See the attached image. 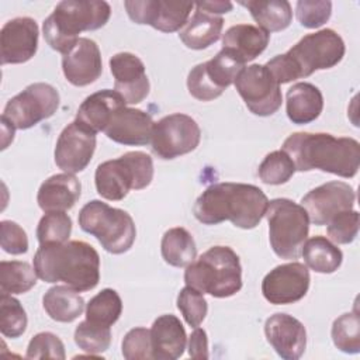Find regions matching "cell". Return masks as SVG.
Listing matches in <instances>:
<instances>
[{
  "label": "cell",
  "mask_w": 360,
  "mask_h": 360,
  "mask_svg": "<svg viewBox=\"0 0 360 360\" xmlns=\"http://www.w3.org/2000/svg\"><path fill=\"white\" fill-rule=\"evenodd\" d=\"M346 46L342 37L323 28L302 37L292 48L283 55L271 58L266 68L278 84L308 77L316 70L336 66L345 56Z\"/></svg>",
  "instance_id": "obj_4"
},
{
  "label": "cell",
  "mask_w": 360,
  "mask_h": 360,
  "mask_svg": "<svg viewBox=\"0 0 360 360\" xmlns=\"http://www.w3.org/2000/svg\"><path fill=\"white\" fill-rule=\"evenodd\" d=\"M264 217L273 252L280 259H298L309 232V218L304 207L288 198H274L269 201Z\"/></svg>",
  "instance_id": "obj_9"
},
{
  "label": "cell",
  "mask_w": 360,
  "mask_h": 360,
  "mask_svg": "<svg viewBox=\"0 0 360 360\" xmlns=\"http://www.w3.org/2000/svg\"><path fill=\"white\" fill-rule=\"evenodd\" d=\"M235 87L249 111L259 117H269L281 107L280 84L266 65L245 66L235 79Z\"/></svg>",
  "instance_id": "obj_12"
},
{
  "label": "cell",
  "mask_w": 360,
  "mask_h": 360,
  "mask_svg": "<svg viewBox=\"0 0 360 360\" xmlns=\"http://www.w3.org/2000/svg\"><path fill=\"white\" fill-rule=\"evenodd\" d=\"M301 255L307 267L322 274L336 271L343 260L342 250L328 238L321 235L307 239L302 245Z\"/></svg>",
  "instance_id": "obj_30"
},
{
  "label": "cell",
  "mask_w": 360,
  "mask_h": 360,
  "mask_svg": "<svg viewBox=\"0 0 360 360\" xmlns=\"http://www.w3.org/2000/svg\"><path fill=\"white\" fill-rule=\"evenodd\" d=\"M295 173V166L291 158L281 149L270 152L259 165L257 174L264 184L278 186L287 183Z\"/></svg>",
  "instance_id": "obj_36"
},
{
  "label": "cell",
  "mask_w": 360,
  "mask_h": 360,
  "mask_svg": "<svg viewBox=\"0 0 360 360\" xmlns=\"http://www.w3.org/2000/svg\"><path fill=\"white\" fill-rule=\"evenodd\" d=\"M194 6H195V8H200L210 14H214V15L229 13L233 7V4L231 1H204V3H197Z\"/></svg>",
  "instance_id": "obj_47"
},
{
  "label": "cell",
  "mask_w": 360,
  "mask_h": 360,
  "mask_svg": "<svg viewBox=\"0 0 360 360\" xmlns=\"http://www.w3.org/2000/svg\"><path fill=\"white\" fill-rule=\"evenodd\" d=\"M188 354L191 359H208V338L207 332L201 328H194L193 333L188 338Z\"/></svg>",
  "instance_id": "obj_46"
},
{
  "label": "cell",
  "mask_w": 360,
  "mask_h": 360,
  "mask_svg": "<svg viewBox=\"0 0 360 360\" xmlns=\"http://www.w3.org/2000/svg\"><path fill=\"white\" fill-rule=\"evenodd\" d=\"M222 27V17L195 8L183 30H180L179 38L190 49H205L219 39Z\"/></svg>",
  "instance_id": "obj_27"
},
{
  "label": "cell",
  "mask_w": 360,
  "mask_h": 360,
  "mask_svg": "<svg viewBox=\"0 0 360 360\" xmlns=\"http://www.w3.org/2000/svg\"><path fill=\"white\" fill-rule=\"evenodd\" d=\"M269 198L257 186L217 183L208 186L195 200L193 214L205 225L231 221L242 229H253L263 219Z\"/></svg>",
  "instance_id": "obj_1"
},
{
  "label": "cell",
  "mask_w": 360,
  "mask_h": 360,
  "mask_svg": "<svg viewBox=\"0 0 360 360\" xmlns=\"http://www.w3.org/2000/svg\"><path fill=\"white\" fill-rule=\"evenodd\" d=\"M125 105V100L115 90L104 89L84 98L77 110L76 121L96 134L104 132L114 114Z\"/></svg>",
  "instance_id": "obj_23"
},
{
  "label": "cell",
  "mask_w": 360,
  "mask_h": 360,
  "mask_svg": "<svg viewBox=\"0 0 360 360\" xmlns=\"http://www.w3.org/2000/svg\"><path fill=\"white\" fill-rule=\"evenodd\" d=\"M96 150V132L79 121L70 122L60 132L55 145V163L65 173H79L87 167Z\"/></svg>",
  "instance_id": "obj_16"
},
{
  "label": "cell",
  "mask_w": 360,
  "mask_h": 360,
  "mask_svg": "<svg viewBox=\"0 0 360 360\" xmlns=\"http://www.w3.org/2000/svg\"><path fill=\"white\" fill-rule=\"evenodd\" d=\"M75 343L89 354H100L111 345V329L84 319L75 329Z\"/></svg>",
  "instance_id": "obj_37"
},
{
  "label": "cell",
  "mask_w": 360,
  "mask_h": 360,
  "mask_svg": "<svg viewBox=\"0 0 360 360\" xmlns=\"http://www.w3.org/2000/svg\"><path fill=\"white\" fill-rule=\"evenodd\" d=\"M28 318L20 301L10 294H1L0 298V330L6 338L17 339L27 329Z\"/></svg>",
  "instance_id": "obj_39"
},
{
  "label": "cell",
  "mask_w": 360,
  "mask_h": 360,
  "mask_svg": "<svg viewBox=\"0 0 360 360\" xmlns=\"http://www.w3.org/2000/svg\"><path fill=\"white\" fill-rule=\"evenodd\" d=\"M121 352L127 360H146L152 357L150 330L142 326L127 332L121 343Z\"/></svg>",
  "instance_id": "obj_43"
},
{
  "label": "cell",
  "mask_w": 360,
  "mask_h": 360,
  "mask_svg": "<svg viewBox=\"0 0 360 360\" xmlns=\"http://www.w3.org/2000/svg\"><path fill=\"white\" fill-rule=\"evenodd\" d=\"M163 260L173 267H187L195 260L197 246L191 233L181 226L170 228L160 242Z\"/></svg>",
  "instance_id": "obj_31"
},
{
  "label": "cell",
  "mask_w": 360,
  "mask_h": 360,
  "mask_svg": "<svg viewBox=\"0 0 360 360\" xmlns=\"http://www.w3.org/2000/svg\"><path fill=\"white\" fill-rule=\"evenodd\" d=\"M114 90L127 104H138L149 94L150 84L143 62L131 52H118L110 59Z\"/></svg>",
  "instance_id": "obj_18"
},
{
  "label": "cell",
  "mask_w": 360,
  "mask_h": 360,
  "mask_svg": "<svg viewBox=\"0 0 360 360\" xmlns=\"http://www.w3.org/2000/svg\"><path fill=\"white\" fill-rule=\"evenodd\" d=\"M153 124L148 112L125 105L114 114L104 134L112 142L127 146H141L150 142Z\"/></svg>",
  "instance_id": "obj_21"
},
{
  "label": "cell",
  "mask_w": 360,
  "mask_h": 360,
  "mask_svg": "<svg viewBox=\"0 0 360 360\" xmlns=\"http://www.w3.org/2000/svg\"><path fill=\"white\" fill-rule=\"evenodd\" d=\"M80 194V181L70 173H59L48 177L41 184L37 202L44 212L68 211L75 207Z\"/></svg>",
  "instance_id": "obj_24"
},
{
  "label": "cell",
  "mask_w": 360,
  "mask_h": 360,
  "mask_svg": "<svg viewBox=\"0 0 360 360\" xmlns=\"http://www.w3.org/2000/svg\"><path fill=\"white\" fill-rule=\"evenodd\" d=\"M184 281L215 298L232 297L242 288L239 256L229 246H212L186 267Z\"/></svg>",
  "instance_id": "obj_6"
},
{
  "label": "cell",
  "mask_w": 360,
  "mask_h": 360,
  "mask_svg": "<svg viewBox=\"0 0 360 360\" xmlns=\"http://www.w3.org/2000/svg\"><path fill=\"white\" fill-rule=\"evenodd\" d=\"M285 97L287 117L292 124H309L322 112L323 97L321 90L312 83H295L288 89Z\"/></svg>",
  "instance_id": "obj_26"
},
{
  "label": "cell",
  "mask_w": 360,
  "mask_h": 360,
  "mask_svg": "<svg viewBox=\"0 0 360 360\" xmlns=\"http://www.w3.org/2000/svg\"><path fill=\"white\" fill-rule=\"evenodd\" d=\"M25 357L63 360L66 357L65 346L56 335L51 332H39L30 340Z\"/></svg>",
  "instance_id": "obj_44"
},
{
  "label": "cell",
  "mask_w": 360,
  "mask_h": 360,
  "mask_svg": "<svg viewBox=\"0 0 360 360\" xmlns=\"http://www.w3.org/2000/svg\"><path fill=\"white\" fill-rule=\"evenodd\" d=\"M38 49V25L34 18L8 20L0 31L1 65H17L30 60Z\"/></svg>",
  "instance_id": "obj_17"
},
{
  "label": "cell",
  "mask_w": 360,
  "mask_h": 360,
  "mask_svg": "<svg viewBox=\"0 0 360 360\" xmlns=\"http://www.w3.org/2000/svg\"><path fill=\"white\" fill-rule=\"evenodd\" d=\"M177 308L191 328L200 326L208 312V305L202 292L190 285L180 290L177 295Z\"/></svg>",
  "instance_id": "obj_40"
},
{
  "label": "cell",
  "mask_w": 360,
  "mask_h": 360,
  "mask_svg": "<svg viewBox=\"0 0 360 360\" xmlns=\"http://www.w3.org/2000/svg\"><path fill=\"white\" fill-rule=\"evenodd\" d=\"M298 22L305 28H319L332 14V3L328 0H300L295 6Z\"/></svg>",
  "instance_id": "obj_42"
},
{
  "label": "cell",
  "mask_w": 360,
  "mask_h": 360,
  "mask_svg": "<svg viewBox=\"0 0 360 360\" xmlns=\"http://www.w3.org/2000/svg\"><path fill=\"white\" fill-rule=\"evenodd\" d=\"M82 231L93 235L104 250L112 255L128 252L136 238L132 217L120 208L110 207L100 200L84 204L79 212Z\"/></svg>",
  "instance_id": "obj_8"
},
{
  "label": "cell",
  "mask_w": 360,
  "mask_h": 360,
  "mask_svg": "<svg viewBox=\"0 0 360 360\" xmlns=\"http://www.w3.org/2000/svg\"><path fill=\"white\" fill-rule=\"evenodd\" d=\"M72 232V219L65 211L45 212L37 226V239L39 245L65 243Z\"/></svg>",
  "instance_id": "obj_38"
},
{
  "label": "cell",
  "mask_w": 360,
  "mask_h": 360,
  "mask_svg": "<svg viewBox=\"0 0 360 360\" xmlns=\"http://www.w3.org/2000/svg\"><path fill=\"white\" fill-rule=\"evenodd\" d=\"M239 4L249 10L257 27L267 34L283 31L291 24L292 10L287 0H248Z\"/></svg>",
  "instance_id": "obj_29"
},
{
  "label": "cell",
  "mask_w": 360,
  "mask_h": 360,
  "mask_svg": "<svg viewBox=\"0 0 360 360\" xmlns=\"http://www.w3.org/2000/svg\"><path fill=\"white\" fill-rule=\"evenodd\" d=\"M0 245L6 253L22 255L28 250V238L17 222L4 219L0 222Z\"/></svg>",
  "instance_id": "obj_45"
},
{
  "label": "cell",
  "mask_w": 360,
  "mask_h": 360,
  "mask_svg": "<svg viewBox=\"0 0 360 360\" xmlns=\"http://www.w3.org/2000/svg\"><path fill=\"white\" fill-rule=\"evenodd\" d=\"M295 170H321L345 179L354 177L360 165V143L354 138L325 132H294L281 148Z\"/></svg>",
  "instance_id": "obj_2"
},
{
  "label": "cell",
  "mask_w": 360,
  "mask_h": 360,
  "mask_svg": "<svg viewBox=\"0 0 360 360\" xmlns=\"http://www.w3.org/2000/svg\"><path fill=\"white\" fill-rule=\"evenodd\" d=\"M152 357L156 360H176L183 356L187 335L180 319L172 314L160 315L152 323Z\"/></svg>",
  "instance_id": "obj_22"
},
{
  "label": "cell",
  "mask_w": 360,
  "mask_h": 360,
  "mask_svg": "<svg viewBox=\"0 0 360 360\" xmlns=\"http://www.w3.org/2000/svg\"><path fill=\"white\" fill-rule=\"evenodd\" d=\"M326 232L330 240L335 243H352L359 233V212L349 210L338 214L328 222Z\"/></svg>",
  "instance_id": "obj_41"
},
{
  "label": "cell",
  "mask_w": 360,
  "mask_h": 360,
  "mask_svg": "<svg viewBox=\"0 0 360 360\" xmlns=\"http://www.w3.org/2000/svg\"><path fill=\"white\" fill-rule=\"evenodd\" d=\"M110 15L111 7L103 0L60 1L44 21V38L53 51L66 55L79 41L80 32L104 27Z\"/></svg>",
  "instance_id": "obj_5"
},
{
  "label": "cell",
  "mask_w": 360,
  "mask_h": 360,
  "mask_svg": "<svg viewBox=\"0 0 360 360\" xmlns=\"http://www.w3.org/2000/svg\"><path fill=\"white\" fill-rule=\"evenodd\" d=\"M153 179V160L141 150L100 163L94 173L97 193L110 201H120L129 190L146 188Z\"/></svg>",
  "instance_id": "obj_7"
},
{
  "label": "cell",
  "mask_w": 360,
  "mask_h": 360,
  "mask_svg": "<svg viewBox=\"0 0 360 360\" xmlns=\"http://www.w3.org/2000/svg\"><path fill=\"white\" fill-rule=\"evenodd\" d=\"M62 70L66 80L77 87L94 83L103 72L101 52L90 38H79L76 45L62 58Z\"/></svg>",
  "instance_id": "obj_20"
},
{
  "label": "cell",
  "mask_w": 360,
  "mask_h": 360,
  "mask_svg": "<svg viewBox=\"0 0 360 360\" xmlns=\"http://www.w3.org/2000/svg\"><path fill=\"white\" fill-rule=\"evenodd\" d=\"M122 314V301L112 288H104L86 305V319L98 325L112 326Z\"/></svg>",
  "instance_id": "obj_34"
},
{
  "label": "cell",
  "mask_w": 360,
  "mask_h": 360,
  "mask_svg": "<svg viewBox=\"0 0 360 360\" xmlns=\"http://www.w3.org/2000/svg\"><path fill=\"white\" fill-rule=\"evenodd\" d=\"M42 307L51 319L69 323L82 315L84 300L69 285H55L44 294Z\"/></svg>",
  "instance_id": "obj_28"
},
{
  "label": "cell",
  "mask_w": 360,
  "mask_h": 360,
  "mask_svg": "<svg viewBox=\"0 0 360 360\" xmlns=\"http://www.w3.org/2000/svg\"><path fill=\"white\" fill-rule=\"evenodd\" d=\"M34 269L42 281H60L79 292L93 290L100 281V256L83 240L39 245Z\"/></svg>",
  "instance_id": "obj_3"
},
{
  "label": "cell",
  "mask_w": 360,
  "mask_h": 360,
  "mask_svg": "<svg viewBox=\"0 0 360 360\" xmlns=\"http://www.w3.org/2000/svg\"><path fill=\"white\" fill-rule=\"evenodd\" d=\"M308 267L298 262L276 266L262 281V292L266 301L274 305L294 304L302 300L309 288Z\"/></svg>",
  "instance_id": "obj_15"
},
{
  "label": "cell",
  "mask_w": 360,
  "mask_h": 360,
  "mask_svg": "<svg viewBox=\"0 0 360 360\" xmlns=\"http://www.w3.org/2000/svg\"><path fill=\"white\" fill-rule=\"evenodd\" d=\"M270 34L252 24H236L222 37V49L235 56L240 63L257 58L269 45Z\"/></svg>",
  "instance_id": "obj_25"
},
{
  "label": "cell",
  "mask_w": 360,
  "mask_h": 360,
  "mask_svg": "<svg viewBox=\"0 0 360 360\" xmlns=\"http://www.w3.org/2000/svg\"><path fill=\"white\" fill-rule=\"evenodd\" d=\"M59 107V93L48 83H32L11 97L1 114L15 129H28L52 117Z\"/></svg>",
  "instance_id": "obj_10"
},
{
  "label": "cell",
  "mask_w": 360,
  "mask_h": 360,
  "mask_svg": "<svg viewBox=\"0 0 360 360\" xmlns=\"http://www.w3.org/2000/svg\"><path fill=\"white\" fill-rule=\"evenodd\" d=\"M356 193L345 181H328L308 191L301 198V205L308 214L309 222L322 226L343 211L353 210Z\"/></svg>",
  "instance_id": "obj_14"
},
{
  "label": "cell",
  "mask_w": 360,
  "mask_h": 360,
  "mask_svg": "<svg viewBox=\"0 0 360 360\" xmlns=\"http://www.w3.org/2000/svg\"><path fill=\"white\" fill-rule=\"evenodd\" d=\"M200 68L204 77L221 96L225 89L235 83L236 76L245 68V65L225 49H221L212 59L200 63Z\"/></svg>",
  "instance_id": "obj_32"
},
{
  "label": "cell",
  "mask_w": 360,
  "mask_h": 360,
  "mask_svg": "<svg viewBox=\"0 0 360 360\" xmlns=\"http://www.w3.org/2000/svg\"><path fill=\"white\" fill-rule=\"evenodd\" d=\"M264 335L276 353L284 360L300 359L307 347L305 326L288 314H274L264 322Z\"/></svg>",
  "instance_id": "obj_19"
},
{
  "label": "cell",
  "mask_w": 360,
  "mask_h": 360,
  "mask_svg": "<svg viewBox=\"0 0 360 360\" xmlns=\"http://www.w3.org/2000/svg\"><path fill=\"white\" fill-rule=\"evenodd\" d=\"M1 129H3V143H1V149H6L8 146L10 142H13L14 139V127L7 122L4 118H1Z\"/></svg>",
  "instance_id": "obj_48"
},
{
  "label": "cell",
  "mask_w": 360,
  "mask_h": 360,
  "mask_svg": "<svg viewBox=\"0 0 360 360\" xmlns=\"http://www.w3.org/2000/svg\"><path fill=\"white\" fill-rule=\"evenodd\" d=\"M124 7L135 24L150 25L162 32H176L188 21L194 4L169 0H128L124 1Z\"/></svg>",
  "instance_id": "obj_13"
},
{
  "label": "cell",
  "mask_w": 360,
  "mask_h": 360,
  "mask_svg": "<svg viewBox=\"0 0 360 360\" xmlns=\"http://www.w3.org/2000/svg\"><path fill=\"white\" fill-rule=\"evenodd\" d=\"M37 271L27 263L20 260L0 262V290L1 294H24L37 284Z\"/></svg>",
  "instance_id": "obj_33"
},
{
  "label": "cell",
  "mask_w": 360,
  "mask_h": 360,
  "mask_svg": "<svg viewBox=\"0 0 360 360\" xmlns=\"http://www.w3.org/2000/svg\"><path fill=\"white\" fill-rule=\"evenodd\" d=\"M333 345L343 353L360 352V319L357 312H346L336 318L332 325Z\"/></svg>",
  "instance_id": "obj_35"
},
{
  "label": "cell",
  "mask_w": 360,
  "mask_h": 360,
  "mask_svg": "<svg viewBox=\"0 0 360 360\" xmlns=\"http://www.w3.org/2000/svg\"><path fill=\"white\" fill-rule=\"evenodd\" d=\"M201 139V129L194 118L174 112L153 124L150 148L155 156L170 160L193 152Z\"/></svg>",
  "instance_id": "obj_11"
}]
</instances>
